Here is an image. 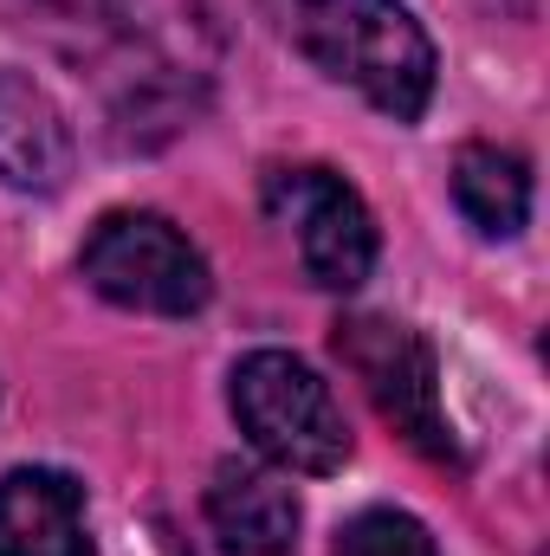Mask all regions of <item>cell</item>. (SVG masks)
<instances>
[{
  "mask_svg": "<svg viewBox=\"0 0 550 556\" xmlns=\"http://www.w3.org/2000/svg\"><path fill=\"white\" fill-rule=\"evenodd\" d=\"M285 39L383 117L414 124L434 98V39L402 0H278Z\"/></svg>",
  "mask_w": 550,
  "mask_h": 556,
  "instance_id": "6da1fadb",
  "label": "cell"
},
{
  "mask_svg": "<svg viewBox=\"0 0 550 556\" xmlns=\"http://www.w3.org/2000/svg\"><path fill=\"white\" fill-rule=\"evenodd\" d=\"M234 415L285 472H337L350 459V427L330 382L291 350H253L234 363Z\"/></svg>",
  "mask_w": 550,
  "mask_h": 556,
  "instance_id": "7a4b0ae2",
  "label": "cell"
},
{
  "mask_svg": "<svg viewBox=\"0 0 550 556\" xmlns=\"http://www.w3.org/2000/svg\"><path fill=\"white\" fill-rule=\"evenodd\" d=\"M78 273L98 298H111L124 311H149V317H188L214 291L201 247L175 220L142 214V207L104 214L91 227V240L78 253Z\"/></svg>",
  "mask_w": 550,
  "mask_h": 556,
  "instance_id": "3957f363",
  "label": "cell"
},
{
  "mask_svg": "<svg viewBox=\"0 0 550 556\" xmlns=\"http://www.w3.org/2000/svg\"><path fill=\"white\" fill-rule=\"evenodd\" d=\"M337 356L343 369L363 382V395L376 402V415L389 420L409 446L427 459H460V440L440 415V369L434 350L396 317H343L337 324Z\"/></svg>",
  "mask_w": 550,
  "mask_h": 556,
  "instance_id": "277c9868",
  "label": "cell"
},
{
  "mask_svg": "<svg viewBox=\"0 0 550 556\" xmlns=\"http://www.w3.org/2000/svg\"><path fill=\"white\" fill-rule=\"evenodd\" d=\"M266 214L291 233L298 266L324 291H357L376 266V214L363 207V194L317 162L273 168L266 175Z\"/></svg>",
  "mask_w": 550,
  "mask_h": 556,
  "instance_id": "5b68a950",
  "label": "cell"
},
{
  "mask_svg": "<svg viewBox=\"0 0 550 556\" xmlns=\"http://www.w3.org/2000/svg\"><path fill=\"white\" fill-rule=\"evenodd\" d=\"M78 168L65 111L33 72H0V181L20 194H59Z\"/></svg>",
  "mask_w": 550,
  "mask_h": 556,
  "instance_id": "8992f818",
  "label": "cell"
},
{
  "mask_svg": "<svg viewBox=\"0 0 550 556\" xmlns=\"http://www.w3.org/2000/svg\"><path fill=\"white\" fill-rule=\"evenodd\" d=\"M0 556H91L85 485L52 466H13L0 479Z\"/></svg>",
  "mask_w": 550,
  "mask_h": 556,
  "instance_id": "52a82bcc",
  "label": "cell"
},
{
  "mask_svg": "<svg viewBox=\"0 0 550 556\" xmlns=\"http://www.w3.org/2000/svg\"><path fill=\"white\" fill-rule=\"evenodd\" d=\"M208 525L227 556H291L298 544V498L266 466L227 459L208 485Z\"/></svg>",
  "mask_w": 550,
  "mask_h": 556,
  "instance_id": "ba28073f",
  "label": "cell"
},
{
  "mask_svg": "<svg viewBox=\"0 0 550 556\" xmlns=\"http://www.w3.org/2000/svg\"><path fill=\"white\" fill-rule=\"evenodd\" d=\"M453 207L486 240H512L532 220V168H525V155L492 149V142H466L453 155Z\"/></svg>",
  "mask_w": 550,
  "mask_h": 556,
  "instance_id": "9c48e42d",
  "label": "cell"
},
{
  "mask_svg": "<svg viewBox=\"0 0 550 556\" xmlns=\"http://www.w3.org/2000/svg\"><path fill=\"white\" fill-rule=\"evenodd\" d=\"M337 556H440V551H434V538L414 511L376 505V511H357L337 531Z\"/></svg>",
  "mask_w": 550,
  "mask_h": 556,
  "instance_id": "30bf717a",
  "label": "cell"
},
{
  "mask_svg": "<svg viewBox=\"0 0 550 556\" xmlns=\"http://www.w3.org/2000/svg\"><path fill=\"white\" fill-rule=\"evenodd\" d=\"M26 7H39L52 20H72V26H117L130 13V0H26Z\"/></svg>",
  "mask_w": 550,
  "mask_h": 556,
  "instance_id": "8fae6325",
  "label": "cell"
},
{
  "mask_svg": "<svg viewBox=\"0 0 550 556\" xmlns=\"http://www.w3.org/2000/svg\"><path fill=\"white\" fill-rule=\"evenodd\" d=\"M518 7H532V0H518Z\"/></svg>",
  "mask_w": 550,
  "mask_h": 556,
  "instance_id": "7c38bea8",
  "label": "cell"
}]
</instances>
